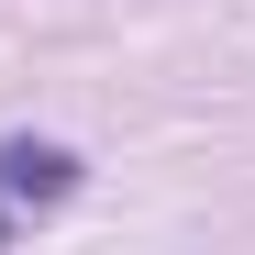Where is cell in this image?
I'll list each match as a JSON object with an SVG mask.
<instances>
[{
  "instance_id": "cell-1",
  "label": "cell",
  "mask_w": 255,
  "mask_h": 255,
  "mask_svg": "<svg viewBox=\"0 0 255 255\" xmlns=\"http://www.w3.org/2000/svg\"><path fill=\"white\" fill-rule=\"evenodd\" d=\"M0 189H11V200H56L67 189V155L56 144H0Z\"/></svg>"
}]
</instances>
